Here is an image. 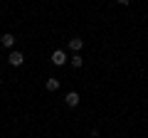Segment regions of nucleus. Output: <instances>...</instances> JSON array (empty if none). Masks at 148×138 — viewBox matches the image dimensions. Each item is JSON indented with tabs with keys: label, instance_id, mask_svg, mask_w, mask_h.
Segmentation results:
<instances>
[{
	"label": "nucleus",
	"instance_id": "nucleus-1",
	"mask_svg": "<svg viewBox=\"0 0 148 138\" xmlns=\"http://www.w3.org/2000/svg\"><path fill=\"white\" fill-rule=\"evenodd\" d=\"M8 64H10V67H22V64H25V54L17 52V49H12V52L8 54Z\"/></svg>",
	"mask_w": 148,
	"mask_h": 138
},
{
	"label": "nucleus",
	"instance_id": "nucleus-2",
	"mask_svg": "<svg viewBox=\"0 0 148 138\" xmlns=\"http://www.w3.org/2000/svg\"><path fill=\"white\" fill-rule=\"evenodd\" d=\"M69 59H67V54H64V49H54L52 52V64L54 67H64Z\"/></svg>",
	"mask_w": 148,
	"mask_h": 138
},
{
	"label": "nucleus",
	"instance_id": "nucleus-3",
	"mask_svg": "<svg viewBox=\"0 0 148 138\" xmlns=\"http://www.w3.org/2000/svg\"><path fill=\"white\" fill-rule=\"evenodd\" d=\"M64 104H67L69 109H74V106H79V94H77V91H69V94L64 96Z\"/></svg>",
	"mask_w": 148,
	"mask_h": 138
},
{
	"label": "nucleus",
	"instance_id": "nucleus-4",
	"mask_svg": "<svg viewBox=\"0 0 148 138\" xmlns=\"http://www.w3.org/2000/svg\"><path fill=\"white\" fill-rule=\"evenodd\" d=\"M67 47L72 49L74 54H77V52H79L82 47H84V40H82V37H72V40H69V42H67Z\"/></svg>",
	"mask_w": 148,
	"mask_h": 138
},
{
	"label": "nucleus",
	"instance_id": "nucleus-5",
	"mask_svg": "<svg viewBox=\"0 0 148 138\" xmlns=\"http://www.w3.org/2000/svg\"><path fill=\"white\" fill-rule=\"evenodd\" d=\"M0 44H3V47H15V35H12V32H5V35H3V37H0Z\"/></svg>",
	"mask_w": 148,
	"mask_h": 138
},
{
	"label": "nucleus",
	"instance_id": "nucleus-6",
	"mask_svg": "<svg viewBox=\"0 0 148 138\" xmlns=\"http://www.w3.org/2000/svg\"><path fill=\"white\" fill-rule=\"evenodd\" d=\"M45 89H47V91H57L59 89V79H54V77L47 79V81H45Z\"/></svg>",
	"mask_w": 148,
	"mask_h": 138
},
{
	"label": "nucleus",
	"instance_id": "nucleus-7",
	"mask_svg": "<svg viewBox=\"0 0 148 138\" xmlns=\"http://www.w3.org/2000/svg\"><path fill=\"white\" fill-rule=\"evenodd\" d=\"M69 62H72V67H74V69H79V67H84V59H82L79 54H72V57H69Z\"/></svg>",
	"mask_w": 148,
	"mask_h": 138
},
{
	"label": "nucleus",
	"instance_id": "nucleus-8",
	"mask_svg": "<svg viewBox=\"0 0 148 138\" xmlns=\"http://www.w3.org/2000/svg\"><path fill=\"white\" fill-rule=\"evenodd\" d=\"M119 5H128V3H131V0H116Z\"/></svg>",
	"mask_w": 148,
	"mask_h": 138
},
{
	"label": "nucleus",
	"instance_id": "nucleus-9",
	"mask_svg": "<svg viewBox=\"0 0 148 138\" xmlns=\"http://www.w3.org/2000/svg\"><path fill=\"white\" fill-rule=\"evenodd\" d=\"M0 84H3V79H0Z\"/></svg>",
	"mask_w": 148,
	"mask_h": 138
}]
</instances>
